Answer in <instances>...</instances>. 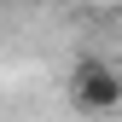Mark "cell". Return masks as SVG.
<instances>
[{
    "label": "cell",
    "instance_id": "1",
    "mask_svg": "<svg viewBox=\"0 0 122 122\" xmlns=\"http://www.w3.org/2000/svg\"><path fill=\"white\" fill-rule=\"evenodd\" d=\"M70 105L81 116H111V111H122V70L111 64V58H93V52H81L70 64Z\"/></svg>",
    "mask_w": 122,
    "mask_h": 122
}]
</instances>
